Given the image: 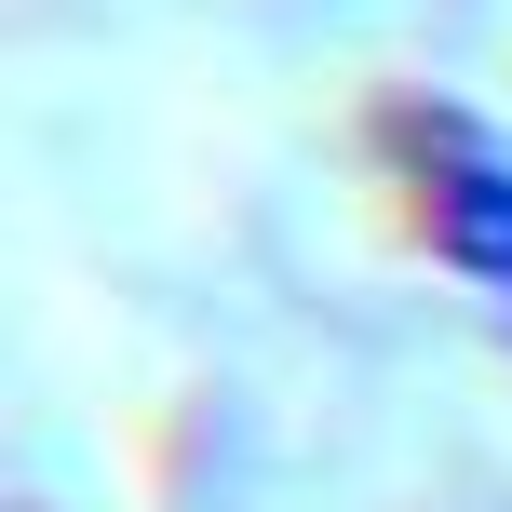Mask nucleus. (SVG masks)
Segmentation results:
<instances>
[{
    "mask_svg": "<svg viewBox=\"0 0 512 512\" xmlns=\"http://www.w3.org/2000/svg\"><path fill=\"white\" fill-rule=\"evenodd\" d=\"M378 162L405 189V230L432 243V270L512 337V135L486 108H459V95H391Z\"/></svg>",
    "mask_w": 512,
    "mask_h": 512,
    "instance_id": "f257e3e1",
    "label": "nucleus"
}]
</instances>
